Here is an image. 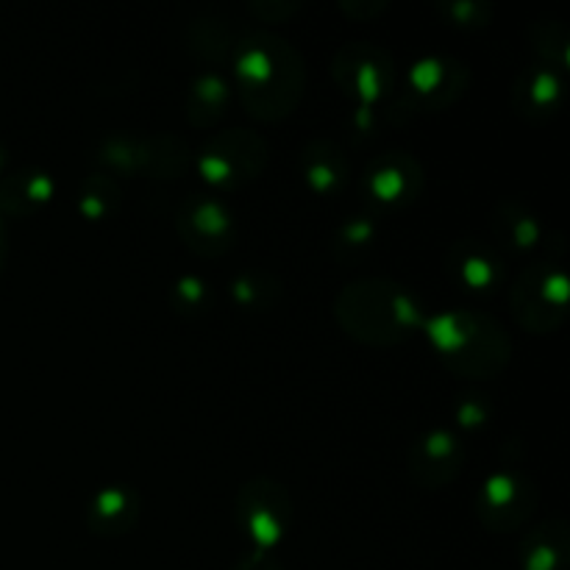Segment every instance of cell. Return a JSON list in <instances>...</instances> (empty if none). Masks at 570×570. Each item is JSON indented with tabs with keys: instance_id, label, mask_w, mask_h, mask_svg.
Here are the masks:
<instances>
[{
	"instance_id": "obj_10",
	"label": "cell",
	"mask_w": 570,
	"mask_h": 570,
	"mask_svg": "<svg viewBox=\"0 0 570 570\" xmlns=\"http://www.w3.org/2000/svg\"><path fill=\"white\" fill-rule=\"evenodd\" d=\"M176 232L200 259H220L232 250L237 228L226 204L209 195H189L176 209Z\"/></svg>"
},
{
	"instance_id": "obj_32",
	"label": "cell",
	"mask_w": 570,
	"mask_h": 570,
	"mask_svg": "<svg viewBox=\"0 0 570 570\" xmlns=\"http://www.w3.org/2000/svg\"><path fill=\"white\" fill-rule=\"evenodd\" d=\"M384 9H387L384 0H340V11L345 17H354V20H373Z\"/></svg>"
},
{
	"instance_id": "obj_5",
	"label": "cell",
	"mask_w": 570,
	"mask_h": 570,
	"mask_svg": "<svg viewBox=\"0 0 570 570\" xmlns=\"http://www.w3.org/2000/svg\"><path fill=\"white\" fill-rule=\"evenodd\" d=\"M471 87V70L454 56H426L415 61L406 76L404 92L390 104L387 120L406 122L415 115H434L454 106Z\"/></svg>"
},
{
	"instance_id": "obj_23",
	"label": "cell",
	"mask_w": 570,
	"mask_h": 570,
	"mask_svg": "<svg viewBox=\"0 0 570 570\" xmlns=\"http://www.w3.org/2000/svg\"><path fill=\"white\" fill-rule=\"evenodd\" d=\"M232 298L248 312H267L282 301V282L271 271H245L232 282Z\"/></svg>"
},
{
	"instance_id": "obj_17",
	"label": "cell",
	"mask_w": 570,
	"mask_h": 570,
	"mask_svg": "<svg viewBox=\"0 0 570 570\" xmlns=\"http://www.w3.org/2000/svg\"><path fill=\"white\" fill-rule=\"evenodd\" d=\"M301 170L315 193L332 195L348 184L351 161L334 139L309 137L301 148Z\"/></svg>"
},
{
	"instance_id": "obj_28",
	"label": "cell",
	"mask_w": 570,
	"mask_h": 570,
	"mask_svg": "<svg viewBox=\"0 0 570 570\" xmlns=\"http://www.w3.org/2000/svg\"><path fill=\"white\" fill-rule=\"evenodd\" d=\"M170 301L181 315H200L209 306L212 289L200 276H181L170 287Z\"/></svg>"
},
{
	"instance_id": "obj_9",
	"label": "cell",
	"mask_w": 570,
	"mask_h": 570,
	"mask_svg": "<svg viewBox=\"0 0 570 570\" xmlns=\"http://www.w3.org/2000/svg\"><path fill=\"white\" fill-rule=\"evenodd\" d=\"M332 78L345 95L373 106L395 89V59L373 42H345L332 56Z\"/></svg>"
},
{
	"instance_id": "obj_24",
	"label": "cell",
	"mask_w": 570,
	"mask_h": 570,
	"mask_svg": "<svg viewBox=\"0 0 570 570\" xmlns=\"http://www.w3.org/2000/svg\"><path fill=\"white\" fill-rule=\"evenodd\" d=\"M122 187L109 173H92L78 189V212L87 220H106L120 206Z\"/></svg>"
},
{
	"instance_id": "obj_29",
	"label": "cell",
	"mask_w": 570,
	"mask_h": 570,
	"mask_svg": "<svg viewBox=\"0 0 570 570\" xmlns=\"http://www.w3.org/2000/svg\"><path fill=\"white\" fill-rule=\"evenodd\" d=\"M440 14L451 26L479 28L493 20V6L488 0H445V3H440Z\"/></svg>"
},
{
	"instance_id": "obj_4",
	"label": "cell",
	"mask_w": 570,
	"mask_h": 570,
	"mask_svg": "<svg viewBox=\"0 0 570 570\" xmlns=\"http://www.w3.org/2000/svg\"><path fill=\"white\" fill-rule=\"evenodd\" d=\"M507 304L527 332H557L568 317V276L560 262L540 259L523 267L507 293Z\"/></svg>"
},
{
	"instance_id": "obj_31",
	"label": "cell",
	"mask_w": 570,
	"mask_h": 570,
	"mask_svg": "<svg viewBox=\"0 0 570 570\" xmlns=\"http://www.w3.org/2000/svg\"><path fill=\"white\" fill-rule=\"evenodd\" d=\"M490 417V401L484 399V395H465V399H460V404H456V421H460V426L465 429H476V426H484Z\"/></svg>"
},
{
	"instance_id": "obj_35",
	"label": "cell",
	"mask_w": 570,
	"mask_h": 570,
	"mask_svg": "<svg viewBox=\"0 0 570 570\" xmlns=\"http://www.w3.org/2000/svg\"><path fill=\"white\" fill-rule=\"evenodd\" d=\"M3 170H6V148L0 145V178H3Z\"/></svg>"
},
{
	"instance_id": "obj_21",
	"label": "cell",
	"mask_w": 570,
	"mask_h": 570,
	"mask_svg": "<svg viewBox=\"0 0 570 570\" xmlns=\"http://www.w3.org/2000/svg\"><path fill=\"white\" fill-rule=\"evenodd\" d=\"M234 42H237V37H234L232 22L217 11L195 17L193 26L187 28V50L195 59L209 61V65L226 61L234 53Z\"/></svg>"
},
{
	"instance_id": "obj_8",
	"label": "cell",
	"mask_w": 570,
	"mask_h": 570,
	"mask_svg": "<svg viewBox=\"0 0 570 570\" xmlns=\"http://www.w3.org/2000/svg\"><path fill=\"white\" fill-rule=\"evenodd\" d=\"M538 501L540 490L529 473L518 468H495L479 488V521L493 534L518 532L534 515Z\"/></svg>"
},
{
	"instance_id": "obj_20",
	"label": "cell",
	"mask_w": 570,
	"mask_h": 570,
	"mask_svg": "<svg viewBox=\"0 0 570 570\" xmlns=\"http://www.w3.org/2000/svg\"><path fill=\"white\" fill-rule=\"evenodd\" d=\"M193 150L181 137L150 134V137H142V159H139L137 176L154 178V181H176L193 167Z\"/></svg>"
},
{
	"instance_id": "obj_13",
	"label": "cell",
	"mask_w": 570,
	"mask_h": 570,
	"mask_svg": "<svg viewBox=\"0 0 570 570\" xmlns=\"http://www.w3.org/2000/svg\"><path fill=\"white\" fill-rule=\"evenodd\" d=\"M445 267H449L451 278H454L462 289H468V293L493 295L495 289L504 287V254H501L493 243H488V239H456L449 248V256H445Z\"/></svg>"
},
{
	"instance_id": "obj_2",
	"label": "cell",
	"mask_w": 570,
	"mask_h": 570,
	"mask_svg": "<svg viewBox=\"0 0 570 570\" xmlns=\"http://www.w3.org/2000/svg\"><path fill=\"white\" fill-rule=\"evenodd\" d=\"M334 317L351 340L376 348L406 343L417 328L426 326L415 293L384 276L345 284L334 298Z\"/></svg>"
},
{
	"instance_id": "obj_6",
	"label": "cell",
	"mask_w": 570,
	"mask_h": 570,
	"mask_svg": "<svg viewBox=\"0 0 570 570\" xmlns=\"http://www.w3.org/2000/svg\"><path fill=\"white\" fill-rule=\"evenodd\" d=\"M271 161V145L250 128L215 134L198 150L193 165L215 187H243L256 181Z\"/></svg>"
},
{
	"instance_id": "obj_33",
	"label": "cell",
	"mask_w": 570,
	"mask_h": 570,
	"mask_svg": "<svg viewBox=\"0 0 570 570\" xmlns=\"http://www.w3.org/2000/svg\"><path fill=\"white\" fill-rule=\"evenodd\" d=\"M234 570H284V568H282V562L271 554V551L254 549V551H248V554H245L237 566H234Z\"/></svg>"
},
{
	"instance_id": "obj_11",
	"label": "cell",
	"mask_w": 570,
	"mask_h": 570,
	"mask_svg": "<svg viewBox=\"0 0 570 570\" xmlns=\"http://www.w3.org/2000/svg\"><path fill=\"white\" fill-rule=\"evenodd\" d=\"M462 465H465V449L451 429H426L406 451V471L423 490L449 488L462 473Z\"/></svg>"
},
{
	"instance_id": "obj_27",
	"label": "cell",
	"mask_w": 570,
	"mask_h": 570,
	"mask_svg": "<svg viewBox=\"0 0 570 570\" xmlns=\"http://www.w3.org/2000/svg\"><path fill=\"white\" fill-rule=\"evenodd\" d=\"M373 243H376V223H373V217L356 215L337 228L332 250L340 259H354L356 254H367Z\"/></svg>"
},
{
	"instance_id": "obj_1",
	"label": "cell",
	"mask_w": 570,
	"mask_h": 570,
	"mask_svg": "<svg viewBox=\"0 0 570 570\" xmlns=\"http://www.w3.org/2000/svg\"><path fill=\"white\" fill-rule=\"evenodd\" d=\"M237 98L254 120L278 122L298 109L306 89V61L293 42L265 28H248L234 42Z\"/></svg>"
},
{
	"instance_id": "obj_22",
	"label": "cell",
	"mask_w": 570,
	"mask_h": 570,
	"mask_svg": "<svg viewBox=\"0 0 570 570\" xmlns=\"http://www.w3.org/2000/svg\"><path fill=\"white\" fill-rule=\"evenodd\" d=\"M228 100H232V89H228V83L217 72H198L195 81L189 83L187 120L195 128H212L226 115Z\"/></svg>"
},
{
	"instance_id": "obj_14",
	"label": "cell",
	"mask_w": 570,
	"mask_h": 570,
	"mask_svg": "<svg viewBox=\"0 0 570 570\" xmlns=\"http://www.w3.org/2000/svg\"><path fill=\"white\" fill-rule=\"evenodd\" d=\"M142 512V499L128 484H111V488L98 490L87 504L83 521L87 529L98 538H122L131 532Z\"/></svg>"
},
{
	"instance_id": "obj_3",
	"label": "cell",
	"mask_w": 570,
	"mask_h": 570,
	"mask_svg": "<svg viewBox=\"0 0 570 570\" xmlns=\"http://www.w3.org/2000/svg\"><path fill=\"white\" fill-rule=\"evenodd\" d=\"M429 343L462 379H495L512 360V340L495 317L476 309H445L426 317Z\"/></svg>"
},
{
	"instance_id": "obj_16",
	"label": "cell",
	"mask_w": 570,
	"mask_h": 570,
	"mask_svg": "<svg viewBox=\"0 0 570 570\" xmlns=\"http://www.w3.org/2000/svg\"><path fill=\"white\" fill-rule=\"evenodd\" d=\"M56 195V181L39 167H17L0 178V215L33 217L50 204Z\"/></svg>"
},
{
	"instance_id": "obj_7",
	"label": "cell",
	"mask_w": 570,
	"mask_h": 570,
	"mask_svg": "<svg viewBox=\"0 0 570 570\" xmlns=\"http://www.w3.org/2000/svg\"><path fill=\"white\" fill-rule=\"evenodd\" d=\"M234 515L239 529L254 540L256 549L271 551L282 543L293 523L295 504L289 490L271 476H254L237 490Z\"/></svg>"
},
{
	"instance_id": "obj_25",
	"label": "cell",
	"mask_w": 570,
	"mask_h": 570,
	"mask_svg": "<svg viewBox=\"0 0 570 570\" xmlns=\"http://www.w3.org/2000/svg\"><path fill=\"white\" fill-rule=\"evenodd\" d=\"M529 42L538 53L540 65L562 72L570 65V37L568 28L557 20H538L529 26Z\"/></svg>"
},
{
	"instance_id": "obj_12",
	"label": "cell",
	"mask_w": 570,
	"mask_h": 570,
	"mask_svg": "<svg viewBox=\"0 0 570 570\" xmlns=\"http://www.w3.org/2000/svg\"><path fill=\"white\" fill-rule=\"evenodd\" d=\"M426 184V170L406 150H387L365 170V189L379 206L415 204Z\"/></svg>"
},
{
	"instance_id": "obj_34",
	"label": "cell",
	"mask_w": 570,
	"mask_h": 570,
	"mask_svg": "<svg viewBox=\"0 0 570 570\" xmlns=\"http://www.w3.org/2000/svg\"><path fill=\"white\" fill-rule=\"evenodd\" d=\"M6 259H9V226H6V217L0 215V273H3Z\"/></svg>"
},
{
	"instance_id": "obj_26",
	"label": "cell",
	"mask_w": 570,
	"mask_h": 570,
	"mask_svg": "<svg viewBox=\"0 0 570 570\" xmlns=\"http://www.w3.org/2000/svg\"><path fill=\"white\" fill-rule=\"evenodd\" d=\"M142 159V137L134 134H109L98 145V161L109 176H137Z\"/></svg>"
},
{
	"instance_id": "obj_19",
	"label": "cell",
	"mask_w": 570,
	"mask_h": 570,
	"mask_svg": "<svg viewBox=\"0 0 570 570\" xmlns=\"http://www.w3.org/2000/svg\"><path fill=\"white\" fill-rule=\"evenodd\" d=\"M490 228H493V245L501 254L504 250L523 254V250L534 248L543 237L538 215L521 200H499L493 215H490Z\"/></svg>"
},
{
	"instance_id": "obj_15",
	"label": "cell",
	"mask_w": 570,
	"mask_h": 570,
	"mask_svg": "<svg viewBox=\"0 0 570 570\" xmlns=\"http://www.w3.org/2000/svg\"><path fill=\"white\" fill-rule=\"evenodd\" d=\"M512 109L529 120H549L562 109V98H566V83L562 76L551 67L534 65L523 67L518 72L515 83H512Z\"/></svg>"
},
{
	"instance_id": "obj_18",
	"label": "cell",
	"mask_w": 570,
	"mask_h": 570,
	"mask_svg": "<svg viewBox=\"0 0 570 570\" xmlns=\"http://www.w3.org/2000/svg\"><path fill=\"white\" fill-rule=\"evenodd\" d=\"M570 554V529L566 518L554 515L538 523L521 540V570H562Z\"/></svg>"
},
{
	"instance_id": "obj_30",
	"label": "cell",
	"mask_w": 570,
	"mask_h": 570,
	"mask_svg": "<svg viewBox=\"0 0 570 570\" xmlns=\"http://www.w3.org/2000/svg\"><path fill=\"white\" fill-rule=\"evenodd\" d=\"M301 11V3L293 0H250L248 14L262 22H287Z\"/></svg>"
}]
</instances>
